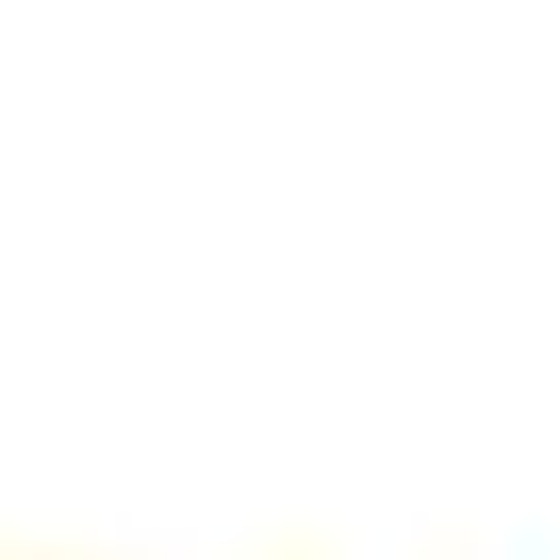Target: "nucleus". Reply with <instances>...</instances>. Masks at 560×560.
<instances>
[]
</instances>
